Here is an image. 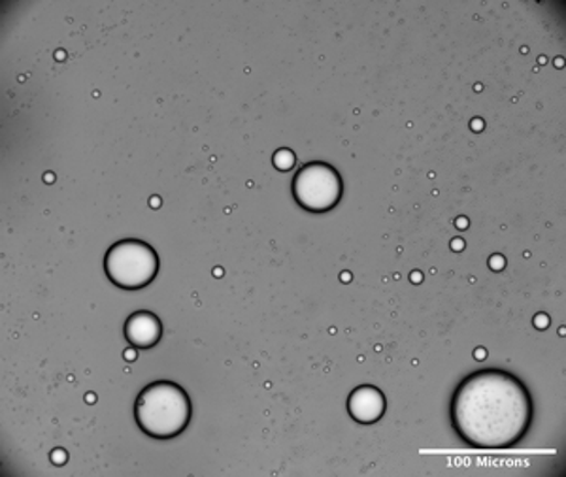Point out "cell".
<instances>
[{"instance_id": "6da1fadb", "label": "cell", "mask_w": 566, "mask_h": 477, "mask_svg": "<svg viewBox=\"0 0 566 477\" xmlns=\"http://www.w3.org/2000/svg\"><path fill=\"white\" fill-rule=\"evenodd\" d=\"M533 421L527 388L504 370H480L459 385L451 400V423L464 444L509 449L520 444Z\"/></svg>"}, {"instance_id": "7a4b0ae2", "label": "cell", "mask_w": 566, "mask_h": 477, "mask_svg": "<svg viewBox=\"0 0 566 477\" xmlns=\"http://www.w3.org/2000/svg\"><path fill=\"white\" fill-rule=\"evenodd\" d=\"M135 415L138 426L151 438H175L189 425L191 402L180 385L157 381L142 391Z\"/></svg>"}, {"instance_id": "3957f363", "label": "cell", "mask_w": 566, "mask_h": 477, "mask_svg": "<svg viewBox=\"0 0 566 477\" xmlns=\"http://www.w3.org/2000/svg\"><path fill=\"white\" fill-rule=\"evenodd\" d=\"M104 268L112 284L122 289H142L154 282L159 271L157 253L140 240H123L109 247Z\"/></svg>"}, {"instance_id": "277c9868", "label": "cell", "mask_w": 566, "mask_h": 477, "mask_svg": "<svg viewBox=\"0 0 566 477\" xmlns=\"http://www.w3.org/2000/svg\"><path fill=\"white\" fill-rule=\"evenodd\" d=\"M293 194L298 206L314 213L328 212L340 202L342 180L325 162H310L296 172Z\"/></svg>"}, {"instance_id": "5b68a950", "label": "cell", "mask_w": 566, "mask_h": 477, "mask_svg": "<svg viewBox=\"0 0 566 477\" xmlns=\"http://www.w3.org/2000/svg\"><path fill=\"white\" fill-rule=\"evenodd\" d=\"M348 412L357 423L373 425L376 421H380L386 412V399L380 389L363 385L349 394Z\"/></svg>"}, {"instance_id": "8992f818", "label": "cell", "mask_w": 566, "mask_h": 477, "mask_svg": "<svg viewBox=\"0 0 566 477\" xmlns=\"http://www.w3.org/2000/svg\"><path fill=\"white\" fill-rule=\"evenodd\" d=\"M125 336L135 348H154L155 343L161 340V321L149 311H136L125 325Z\"/></svg>"}, {"instance_id": "52a82bcc", "label": "cell", "mask_w": 566, "mask_h": 477, "mask_svg": "<svg viewBox=\"0 0 566 477\" xmlns=\"http://www.w3.org/2000/svg\"><path fill=\"white\" fill-rule=\"evenodd\" d=\"M274 167H276L277 170H283V172H287V170L295 167V156H293V151H290V149H280V151H276V156H274Z\"/></svg>"}]
</instances>
